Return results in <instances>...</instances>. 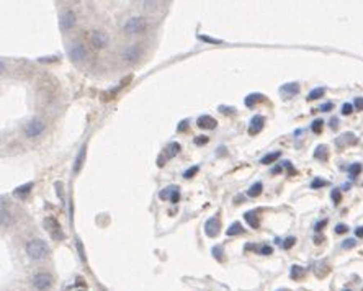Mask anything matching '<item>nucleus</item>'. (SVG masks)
Masks as SVG:
<instances>
[{
	"mask_svg": "<svg viewBox=\"0 0 363 291\" xmlns=\"http://www.w3.org/2000/svg\"><path fill=\"white\" fill-rule=\"evenodd\" d=\"M347 231H348V228L345 226V224H337V226H336V232L337 234H343Z\"/></svg>",
	"mask_w": 363,
	"mask_h": 291,
	"instance_id": "41",
	"label": "nucleus"
},
{
	"mask_svg": "<svg viewBox=\"0 0 363 291\" xmlns=\"http://www.w3.org/2000/svg\"><path fill=\"white\" fill-rule=\"evenodd\" d=\"M110 41V36L106 35V31L103 30H94L90 33V43L94 44V48L97 49H103Z\"/></svg>",
	"mask_w": 363,
	"mask_h": 291,
	"instance_id": "6",
	"label": "nucleus"
},
{
	"mask_svg": "<svg viewBox=\"0 0 363 291\" xmlns=\"http://www.w3.org/2000/svg\"><path fill=\"white\" fill-rule=\"evenodd\" d=\"M0 64H2V72H5V61L2 59V62H0Z\"/></svg>",
	"mask_w": 363,
	"mask_h": 291,
	"instance_id": "50",
	"label": "nucleus"
},
{
	"mask_svg": "<svg viewBox=\"0 0 363 291\" xmlns=\"http://www.w3.org/2000/svg\"><path fill=\"white\" fill-rule=\"evenodd\" d=\"M353 111V105L352 103H343V106H342V115H345V116H348Z\"/></svg>",
	"mask_w": 363,
	"mask_h": 291,
	"instance_id": "33",
	"label": "nucleus"
},
{
	"mask_svg": "<svg viewBox=\"0 0 363 291\" xmlns=\"http://www.w3.org/2000/svg\"><path fill=\"white\" fill-rule=\"evenodd\" d=\"M332 108H334L332 103L327 102V103H324V105H321L319 110H321V111H330V110H332Z\"/></svg>",
	"mask_w": 363,
	"mask_h": 291,
	"instance_id": "42",
	"label": "nucleus"
},
{
	"mask_svg": "<svg viewBox=\"0 0 363 291\" xmlns=\"http://www.w3.org/2000/svg\"><path fill=\"white\" fill-rule=\"evenodd\" d=\"M244 219L249 223L250 228H254V229L259 228V219H257V216H255L254 211H247V213L244 214Z\"/></svg>",
	"mask_w": 363,
	"mask_h": 291,
	"instance_id": "18",
	"label": "nucleus"
},
{
	"mask_svg": "<svg viewBox=\"0 0 363 291\" xmlns=\"http://www.w3.org/2000/svg\"><path fill=\"white\" fill-rule=\"evenodd\" d=\"M206 143H208L206 136H198V138H195V144L197 146H202V144H206Z\"/></svg>",
	"mask_w": 363,
	"mask_h": 291,
	"instance_id": "39",
	"label": "nucleus"
},
{
	"mask_svg": "<svg viewBox=\"0 0 363 291\" xmlns=\"http://www.w3.org/2000/svg\"><path fill=\"white\" fill-rule=\"evenodd\" d=\"M272 252H273V249L270 246H262V247H260V253H262V255H270Z\"/></svg>",
	"mask_w": 363,
	"mask_h": 291,
	"instance_id": "37",
	"label": "nucleus"
},
{
	"mask_svg": "<svg viewBox=\"0 0 363 291\" xmlns=\"http://www.w3.org/2000/svg\"><path fill=\"white\" fill-rule=\"evenodd\" d=\"M263 95L262 93H250L249 97H245V106H254L257 102H262Z\"/></svg>",
	"mask_w": 363,
	"mask_h": 291,
	"instance_id": "19",
	"label": "nucleus"
},
{
	"mask_svg": "<svg viewBox=\"0 0 363 291\" xmlns=\"http://www.w3.org/2000/svg\"><path fill=\"white\" fill-rule=\"evenodd\" d=\"M26 253L30 255V259L41 260L49 253V247L43 239H31V241L26 244Z\"/></svg>",
	"mask_w": 363,
	"mask_h": 291,
	"instance_id": "1",
	"label": "nucleus"
},
{
	"mask_svg": "<svg viewBox=\"0 0 363 291\" xmlns=\"http://www.w3.org/2000/svg\"><path fill=\"white\" fill-rule=\"evenodd\" d=\"M242 231H244V229H242V224L241 223H232L231 226H229V229L226 231V234L231 237V236H237V234H241Z\"/></svg>",
	"mask_w": 363,
	"mask_h": 291,
	"instance_id": "22",
	"label": "nucleus"
},
{
	"mask_svg": "<svg viewBox=\"0 0 363 291\" xmlns=\"http://www.w3.org/2000/svg\"><path fill=\"white\" fill-rule=\"evenodd\" d=\"M85 146H82L81 147V152H79V156L76 157V164H74V173H79L81 172V167L83 164V157H85Z\"/></svg>",
	"mask_w": 363,
	"mask_h": 291,
	"instance_id": "16",
	"label": "nucleus"
},
{
	"mask_svg": "<svg viewBox=\"0 0 363 291\" xmlns=\"http://www.w3.org/2000/svg\"><path fill=\"white\" fill-rule=\"evenodd\" d=\"M179 152H180V144L179 143L167 144L165 149H164V159H174Z\"/></svg>",
	"mask_w": 363,
	"mask_h": 291,
	"instance_id": "15",
	"label": "nucleus"
},
{
	"mask_svg": "<svg viewBox=\"0 0 363 291\" xmlns=\"http://www.w3.org/2000/svg\"><path fill=\"white\" fill-rule=\"evenodd\" d=\"M345 291H350V290H345Z\"/></svg>",
	"mask_w": 363,
	"mask_h": 291,
	"instance_id": "52",
	"label": "nucleus"
},
{
	"mask_svg": "<svg viewBox=\"0 0 363 291\" xmlns=\"http://www.w3.org/2000/svg\"><path fill=\"white\" fill-rule=\"evenodd\" d=\"M327 157H329V152H327V147H325V146H319V147L314 151V159H319V161H327Z\"/></svg>",
	"mask_w": 363,
	"mask_h": 291,
	"instance_id": "20",
	"label": "nucleus"
},
{
	"mask_svg": "<svg viewBox=\"0 0 363 291\" xmlns=\"http://www.w3.org/2000/svg\"><path fill=\"white\" fill-rule=\"evenodd\" d=\"M141 56H142V48L139 44H129L121 51V59H123V62H126L129 65L136 64Z\"/></svg>",
	"mask_w": 363,
	"mask_h": 291,
	"instance_id": "3",
	"label": "nucleus"
},
{
	"mask_svg": "<svg viewBox=\"0 0 363 291\" xmlns=\"http://www.w3.org/2000/svg\"><path fill=\"white\" fill-rule=\"evenodd\" d=\"M202 41H206V43H211V44H220L221 40H215V38H209V36H204V35H200L198 36Z\"/></svg>",
	"mask_w": 363,
	"mask_h": 291,
	"instance_id": "34",
	"label": "nucleus"
},
{
	"mask_svg": "<svg viewBox=\"0 0 363 291\" xmlns=\"http://www.w3.org/2000/svg\"><path fill=\"white\" fill-rule=\"evenodd\" d=\"M220 110H221V113H231V115H234L236 111H234V108H226V106H220Z\"/></svg>",
	"mask_w": 363,
	"mask_h": 291,
	"instance_id": "44",
	"label": "nucleus"
},
{
	"mask_svg": "<svg viewBox=\"0 0 363 291\" xmlns=\"http://www.w3.org/2000/svg\"><path fill=\"white\" fill-rule=\"evenodd\" d=\"M69 56H71V59L74 61V62H81V61L85 59V56H87L85 46H83L82 43L71 44V48H69Z\"/></svg>",
	"mask_w": 363,
	"mask_h": 291,
	"instance_id": "9",
	"label": "nucleus"
},
{
	"mask_svg": "<svg viewBox=\"0 0 363 291\" xmlns=\"http://www.w3.org/2000/svg\"><path fill=\"white\" fill-rule=\"evenodd\" d=\"M197 125L202 129H215L218 123H216V120L213 118V116L203 115V116H200V118L197 120Z\"/></svg>",
	"mask_w": 363,
	"mask_h": 291,
	"instance_id": "12",
	"label": "nucleus"
},
{
	"mask_svg": "<svg viewBox=\"0 0 363 291\" xmlns=\"http://www.w3.org/2000/svg\"><path fill=\"white\" fill-rule=\"evenodd\" d=\"M357 244V241H353V239H347V241H343V244H342V247L343 249H350V247H353Z\"/></svg>",
	"mask_w": 363,
	"mask_h": 291,
	"instance_id": "40",
	"label": "nucleus"
},
{
	"mask_svg": "<svg viewBox=\"0 0 363 291\" xmlns=\"http://www.w3.org/2000/svg\"><path fill=\"white\" fill-rule=\"evenodd\" d=\"M265 126V118L262 115H255L252 120H250V126H249V134H257L263 129Z\"/></svg>",
	"mask_w": 363,
	"mask_h": 291,
	"instance_id": "11",
	"label": "nucleus"
},
{
	"mask_svg": "<svg viewBox=\"0 0 363 291\" xmlns=\"http://www.w3.org/2000/svg\"><path fill=\"white\" fill-rule=\"evenodd\" d=\"M282 291H286V290H282Z\"/></svg>",
	"mask_w": 363,
	"mask_h": 291,
	"instance_id": "51",
	"label": "nucleus"
},
{
	"mask_svg": "<svg viewBox=\"0 0 363 291\" xmlns=\"http://www.w3.org/2000/svg\"><path fill=\"white\" fill-rule=\"evenodd\" d=\"M175 188L177 187H167L165 190H162V191H159V198L161 200H170L172 198V195H174V191H175Z\"/></svg>",
	"mask_w": 363,
	"mask_h": 291,
	"instance_id": "23",
	"label": "nucleus"
},
{
	"mask_svg": "<svg viewBox=\"0 0 363 291\" xmlns=\"http://www.w3.org/2000/svg\"><path fill=\"white\" fill-rule=\"evenodd\" d=\"M31 188H33V184H25V185H21V187H18V188L15 190V195H25V193H28Z\"/></svg>",
	"mask_w": 363,
	"mask_h": 291,
	"instance_id": "28",
	"label": "nucleus"
},
{
	"mask_svg": "<svg viewBox=\"0 0 363 291\" xmlns=\"http://www.w3.org/2000/svg\"><path fill=\"white\" fill-rule=\"evenodd\" d=\"M295 242H296V239L295 237H288V239H285V242H283V249H291L293 246H295Z\"/></svg>",
	"mask_w": 363,
	"mask_h": 291,
	"instance_id": "35",
	"label": "nucleus"
},
{
	"mask_svg": "<svg viewBox=\"0 0 363 291\" xmlns=\"http://www.w3.org/2000/svg\"><path fill=\"white\" fill-rule=\"evenodd\" d=\"M353 108L358 110V111L363 110V97H357L355 98V102H353Z\"/></svg>",
	"mask_w": 363,
	"mask_h": 291,
	"instance_id": "36",
	"label": "nucleus"
},
{
	"mask_svg": "<svg viewBox=\"0 0 363 291\" xmlns=\"http://www.w3.org/2000/svg\"><path fill=\"white\" fill-rule=\"evenodd\" d=\"M53 276L49 273H36L33 276V286L38 291H48L53 286Z\"/></svg>",
	"mask_w": 363,
	"mask_h": 291,
	"instance_id": "5",
	"label": "nucleus"
},
{
	"mask_svg": "<svg viewBox=\"0 0 363 291\" xmlns=\"http://www.w3.org/2000/svg\"><path fill=\"white\" fill-rule=\"evenodd\" d=\"M280 92L285 95L286 98H290V97H293V95H296L298 92H300V85H298L296 82H290V83H285L282 88H280Z\"/></svg>",
	"mask_w": 363,
	"mask_h": 291,
	"instance_id": "14",
	"label": "nucleus"
},
{
	"mask_svg": "<svg viewBox=\"0 0 363 291\" xmlns=\"http://www.w3.org/2000/svg\"><path fill=\"white\" fill-rule=\"evenodd\" d=\"M278 172H282V167H275V168L272 170V173H278Z\"/></svg>",
	"mask_w": 363,
	"mask_h": 291,
	"instance_id": "49",
	"label": "nucleus"
},
{
	"mask_svg": "<svg viewBox=\"0 0 363 291\" xmlns=\"http://www.w3.org/2000/svg\"><path fill=\"white\" fill-rule=\"evenodd\" d=\"M325 185H327V182L323 180V178H314V180L311 182V188H314V190H318L321 187H325Z\"/></svg>",
	"mask_w": 363,
	"mask_h": 291,
	"instance_id": "29",
	"label": "nucleus"
},
{
	"mask_svg": "<svg viewBox=\"0 0 363 291\" xmlns=\"http://www.w3.org/2000/svg\"><path fill=\"white\" fill-rule=\"evenodd\" d=\"M280 156H282V152L280 151H277V152H270V154H267V156H263L262 157V162L263 166H268V164H273V162H277L278 159H280Z\"/></svg>",
	"mask_w": 363,
	"mask_h": 291,
	"instance_id": "17",
	"label": "nucleus"
},
{
	"mask_svg": "<svg viewBox=\"0 0 363 291\" xmlns=\"http://www.w3.org/2000/svg\"><path fill=\"white\" fill-rule=\"evenodd\" d=\"M76 25V13L72 10H66L59 17V28L62 31H67Z\"/></svg>",
	"mask_w": 363,
	"mask_h": 291,
	"instance_id": "8",
	"label": "nucleus"
},
{
	"mask_svg": "<svg viewBox=\"0 0 363 291\" xmlns=\"http://www.w3.org/2000/svg\"><path fill=\"white\" fill-rule=\"evenodd\" d=\"M44 228L54 241H64V237H66L64 236L62 228H60V224L58 223V219L53 218V216H48V218L44 219Z\"/></svg>",
	"mask_w": 363,
	"mask_h": 291,
	"instance_id": "4",
	"label": "nucleus"
},
{
	"mask_svg": "<svg viewBox=\"0 0 363 291\" xmlns=\"http://www.w3.org/2000/svg\"><path fill=\"white\" fill-rule=\"evenodd\" d=\"M262 190H263V185L260 184V182H257V184H254L247 190V195L250 196V198H255V196H259L260 193H262Z\"/></svg>",
	"mask_w": 363,
	"mask_h": 291,
	"instance_id": "21",
	"label": "nucleus"
},
{
	"mask_svg": "<svg viewBox=\"0 0 363 291\" xmlns=\"http://www.w3.org/2000/svg\"><path fill=\"white\" fill-rule=\"evenodd\" d=\"M362 164H352V166L350 167H348V173H350V177L352 178H355V177H358V175H360V172H362Z\"/></svg>",
	"mask_w": 363,
	"mask_h": 291,
	"instance_id": "25",
	"label": "nucleus"
},
{
	"mask_svg": "<svg viewBox=\"0 0 363 291\" xmlns=\"http://www.w3.org/2000/svg\"><path fill=\"white\" fill-rule=\"evenodd\" d=\"M198 170H200V167H198V166H195V167H192V168H188V170H185L183 177H185V178H192V177H195V173H198Z\"/></svg>",
	"mask_w": 363,
	"mask_h": 291,
	"instance_id": "31",
	"label": "nucleus"
},
{
	"mask_svg": "<svg viewBox=\"0 0 363 291\" xmlns=\"http://www.w3.org/2000/svg\"><path fill=\"white\" fill-rule=\"evenodd\" d=\"M325 224H327V219H324V221H321V223H318V224H316V226H314V229H316V231H321V229H323L324 226H325Z\"/></svg>",
	"mask_w": 363,
	"mask_h": 291,
	"instance_id": "45",
	"label": "nucleus"
},
{
	"mask_svg": "<svg viewBox=\"0 0 363 291\" xmlns=\"http://www.w3.org/2000/svg\"><path fill=\"white\" fill-rule=\"evenodd\" d=\"M285 167L288 168V172H290L291 175H295V173H296V170H295V168L291 167V164H290V162H285Z\"/></svg>",
	"mask_w": 363,
	"mask_h": 291,
	"instance_id": "47",
	"label": "nucleus"
},
{
	"mask_svg": "<svg viewBox=\"0 0 363 291\" xmlns=\"http://www.w3.org/2000/svg\"><path fill=\"white\" fill-rule=\"evenodd\" d=\"M13 223L12 219V213L8 209H5V203H2V209H0V224H2L3 229L10 228Z\"/></svg>",
	"mask_w": 363,
	"mask_h": 291,
	"instance_id": "13",
	"label": "nucleus"
},
{
	"mask_svg": "<svg viewBox=\"0 0 363 291\" xmlns=\"http://www.w3.org/2000/svg\"><path fill=\"white\" fill-rule=\"evenodd\" d=\"M355 236H357V237H363V226H362V228H358V229H355Z\"/></svg>",
	"mask_w": 363,
	"mask_h": 291,
	"instance_id": "48",
	"label": "nucleus"
},
{
	"mask_svg": "<svg viewBox=\"0 0 363 291\" xmlns=\"http://www.w3.org/2000/svg\"><path fill=\"white\" fill-rule=\"evenodd\" d=\"M329 123H330V128H332V129H337V126H339V125H337V123H339V120H337V118H332V120L329 121Z\"/></svg>",
	"mask_w": 363,
	"mask_h": 291,
	"instance_id": "46",
	"label": "nucleus"
},
{
	"mask_svg": "<svg viewBox=\"0 0 363 291\" xmlns=\"http://www.w3.org/2000/svg\"><path fill=\"white\" fill-rule=\"evenodd\" d=\"M291 278L293 280H301V276L304 275V270L301 269L300 265H293V269H291Z\"/></svg>",
	"mask_w": 363,
	"mask_h": 291,
	"instance_id": "26",
	"label": "nucleus"
},
{
	"mask_svg": "<svg viewBox=\"0 0 363 291\" xmlns=\"http://www.w3.org/2000/svg\"><path fill=\"white\" fill-rule=\"evenodd\" d=\"M323 126H324V121L323 120H314V123H313V126H311V129H313L316 134H319L321 131H323Z\"/></svg>",
	"mask_w": 363,
	"mask_h": 291,
	"instance_id": "30",
	"label": "nucleus"
},
{
	"mask_svg": "<svg viewBox=\"0 0 363 291\" xmlns=\"http://www.w3.org/2000/svg\"><path fill=\"white\" fill-rule=\"evenodd\" d=\"M187 126H188V121H187V120H183V121L180 123L179 128H177V131H179V133H183V131L187 129Z\"/></svg>",
	"mask_w": 363,
	"mask_h": 291,
	"instance_id": "43",
	"label": "nucleus"
},
{
	"mask_svg": "<svg viewBox=\"0 0 363 291\" xmlns=\"http://www.w3.org/2000/svg\"><path fill=\"white\" fill-rule=\"evenodd\" d=\"M179 200H180V193H179V187L175 188V191H174V195H172V198H170V203H179Z\"/></svg>",
	"mask_w": 363,
	"mask_h": 291,
	"instance_id": "38",
	"label": "nucleus"
},
{
	"mask_svg": "<svg viewBox=\"0 0 363 291\" xmlns=\"http://www.w3.org/2000/svg\"><path fill=\"white\" fill-rule=\"evenodd\" d=\"M44 131V123L41 120H31L25 126V136L26 138H36Z\"/></svg>",
	"mask_w": 363,
	"mask_h": 291,
	"instance_id": "7",
	"label": "nucleus"
},
{
	"mask_svg": "<svg viewBox=\"0 0 363 291\" xmlns=\"http://www.w3.org/2000/svg\"><path fill=\"white\" fill-rule=\"evenodd\" d=\"M330 198H332V201H334V205H339L342 201V195H341V190L339 188H334L332 190V193H330Z\"/></svg>",
	"mask_w": 363,
	"mask_h": 291,
	"instance_id": "27",
	"label": "nucleus"
},
{
	"mask_svg": "<svg viewBox=\"0 0 363 291\" xmlns=\"http://www.w3.org/2000/svg\"><path fill=\"white\" fill-rule=\"evenodd\" d=\"M221 231V223L220 219L216 218V216H213V218H209L206 223H204V232H206V236L209 237H216L218 234Z\"/></svg>",
	"mask_w": 363,
	"mask_h": 291,
	"instance_id": "10",
	"label": "nucleus"
},
{
	"mask_svg": "<svg viewBox=\"0 0 363 291\" xmlns=\"http://www.w3.org/2000/svg\"><path fill=\"white\" fill-rule=\"evenodd\" d=\"M324 88H314V90H311L309 92V95H308V100L309 102H313V100H318V98H321V97H323L324 95Z\"/></svg>",
	"mask_w": 363,
	"mask_h": 291,
	"instance_id": "24",
	"label": "nucleus"
},
{
	"mask_svg": "<svg viewBox=\"0 0 363 291\" xmlns=\"http://www.w3.org/2000/svg\"><path fill=\"white\" fill-rule=\"evenodd\" d=\"M147 28V21L146 18L142 17H131L124 21L123 25V31L128 33V35H136V33H144Z\"/></svg>",
	"mask_w": 363,
	"mask_h": 291,
	"instance_id": "2",
	"label": "nucleus"
},
{
	"mask_svg": "<svg viewBox=\"0 0 363 291\" xmlns=\"http://www.w3.org/2000/svg\"><path fill=\"white\" fill-rule=\"evenodd\" d=\"M213 255L216 257L218 260H224V255H222V247H213Z\"/></svg>",
	"mask_w": 363,
	"mask_h": 291,
	"instance_id": "32",
	"label": "nucleus"
}]
</instances>
